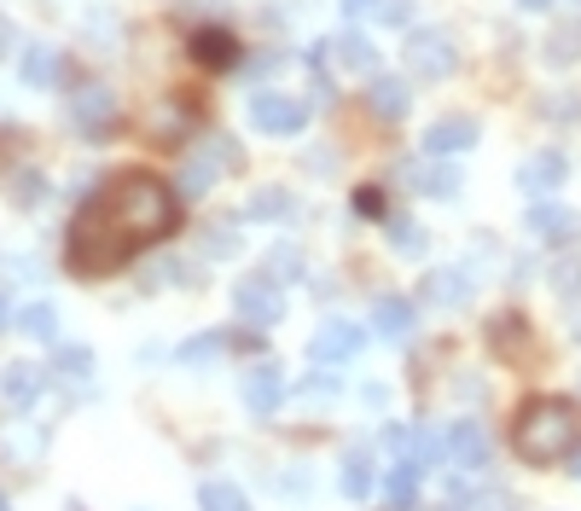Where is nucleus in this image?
<instances>
[{
	"label": "nucleus",
	"mask_w": 581,
	"mask_h": 511,
	"mask_svg": "<svg viewBox=\"0 0 581 511\" xmlns=\"http://www.w3.org/2000/svg\"><path fill=\"white\" fill-rule=\"evenodd\" d=\"M41 198V174H18V203H36Z\"/></svg>",
	"instance_id": "58836bf2"
},
{
	"label": "nucleus",
	"mask_w": 581,
	"mask_h": 511,
	"mask_svg": "<svg viewBox=\"0 0 581 511\" xmlns=\"http://www.w3.org/2000/svg\"><path fill=\"white\" fill-rule=\"evenodd\" d=\"M0 511H7V494H0Z\"/></svg>",
	"instance_id": "c03bdc74"
},
{
	"label": "nucleus",
	"mask_w": 581,
	"mask_h": 511,
	"mask_svg": "<svg viewBox=\"0 0 581 511\" xmlns=\"http://www.w3.org/2000/svg\"><path fill=\"white\" fill-rule=\"evenodd\" d=\"M361 349H367V331L355 320H325L314 331V343H309V354H314L320 367H343V361H355Z\"/></svg>",
	"instance_id": "423d86ee"
},
{
	"label": "nucleus",
	"mask_w": 581,
	"mask_h": 511,
	"mask_svg": "<svg viewBox=\"0 0 581 511\" xmlns=\"http://www.w3.org/2000/svg\"><path fill=\"white\" fill-rule=\"evenodd\" d=\"M198 511H250V500H244V489L239 482H204V489H198Z\"/></svg>",
	"instance_id": "b1692460"
},
{
	"label": "nucleus",
	"mask_w": 581,
	"mask_h": 511,
	"mask_svg": "<svg viewBox=\"0 0 581 511\" xmlns=\"http://www.w3.org/2000/svg\"><path fill=\"white\" fill-rule=\"evenodd\" d=\"M273 273H302V250H291V244H280V250H273Z\"/></svg>",
	"instance_id": "4c0bfd02"
},
{
	"label": "nucleus",
	"mask_w": 581,
	"mask_h": 511,
	"mask_svg": "<svg viewBox=\"0 0 581 511\" xmlns=\"http://www.w3.org/2000/svg\"><path fill=\"white\" fill-rule=\"evenodd\" d=\"M181 128H187V93H174V106L158 117V134L163 140H181Z\"/></svg>",
	"instance_id": "f704fd0d"
},
{
	"label": "nucleus",
	"mask_w": 581,
	"mask_h": 511,
	"mask_svg": "<svg viewBox=\"0 0 581 511\" xmlns=\"http://www.w3.org/2000/svg\"><path fill=\"white\" fill-rule=\"evenodd\" d=\"M18 70H23V82H30V88H53L59 82V53H53V47H30Z\"/></svg>",
	"instance_id": "a878e982"
},
{
	"label": "nucleus",
	"mask_w": 581,
	"mask_h": 511,
	"mask_svg": "<svg viewBox=\"0 0 581 511\" xmlns=\"http://www.w3.org/2000/svg\"><path fill=\"white\" fill-rule=\"evenodd\" d=\"M570 477H581V448L570 453Z\"/></svg>",
	"instance_id": "37998d69"
},
{
	"label": "nucleus",
	"mask_w": 581,
	"mask_h": 511,
	"mask_svg": "<svg viewBox=\"0 0 581 511\" xmlns=\"http://www.w3.org/2000/svg\"><path fill=\"white\" fill-rule=\"evenodd\" d=\"M575 47H581V23H570V30H559V36L547 41V59H552V64H570Z\"/></svg>",
	"instance_id": "7c9ffc66"
},
{
	"label": "nucleus",
	"mask_w": 581,
	"mask_h": 511,
	"mask_svg": "<svg viewBox=\"0 0 581 511\" xmlns=\"http://www.w3.org/2000/svg\"><path fill=\"white\" fill-rule=\"evenodd\" d=\"M518 7H523V12H541V7H552V0H518Z\"/></svg>",
	"instance_id": "79ce46f5"
},
{
	"label": "nucleus",
	"mask_w": 581,
	"mask_h": 511,
	"mask_svg": "<svg viewBox=\"0 0 581 511\" xmlns=\"http://www.w3.org/2000/svg\"><path fill=\"white\" fill-rule=\"evenodd\" d=\"M489 354H500V361H523L529 354V320L523 314H494L489 320Z\"/></svg>",
	"instance_id": "ddd939ff"
},
{
	"label": "nucleus",
	"mask_w": 581,
	"mask_h": 511,
	"mask_svg": "<svg viewBox=\"0 0 581 511\" xmlns=\"http://www.w3.org/2000/svg\"><path fill=\"white\" fill-rule=\"evenodd\" d=\"M372 331L390 343H408L413 338V302L408 297H378L372 302Z\"/></svg>",
	"instance_id": "2eb2a0df"
},
{
	"label": "nucleus",
	"mask_w": 581,
	"mask_h": 511,
	"mask_svg": "<svg viewBox=\"0 0 581 511\" xmlns=\"http://www.w3.org/2000/svg\"><path fill=\"white\" fill-rule=\"evenodd\" d=\"M367 106H372V117H384V122H401L408 117V82H395V76H372V88H367Z\"/></svg>",
	"instance_id": "dca6fc26"
},
{
	"label": "nucleus",
	"mask_w": 581,
	"mask_h": 511,
	"mask_svg": "<svg viewBox=\"0 0 581 511\" xmlns=\"http://www.w3.org/2000/svg\"><path fill=\"white\" fill-rule=\"evenodd\" d=\"M465 297H471V285H465V273H453V268H437L424 279V302H437V309H460Z\"/></svg>",
	"instance_id": "4be33fe9"
},
{
	"label": "nucleus",
	"mask_w": 581,
	"mask_h": 511,
	"mask_svg": "<svg viewBox=\"0 0 581 511\" xmlns=\"http://www.w3.org/2000/svg\"><path fill=\"white\" fill-rule=\"evenodd\" d=\"M286 216H291V192L286 187H262L244 203V221H286Z\"/></svg>",
	"instance_id": "393cba45"
},
{
	"label": "nucleus",
	"mask_w": 581,
	"mask_h": 511,
	"mask_svg": "<svg viewBox=\"0 0 581 511\" xmlns=\"http://www.w3.org/2000/svg\"><path fill=\"white\" fill-rule=\"evenodd\" d=\"M221 163H233V158H227V151H216V158H187V169H181V192H210V181H216V169Z\"/></svg>",
	"instance_id": "cd10ccee"
},
{
	"label": "nucleus",
	"mask_w": 581,
	"mask_h": 511,
	"mask_svg": "<svg viewBox=\"0 0 581 511\" xmlns=\"http://www.w3.org/2000/svg\"><path fill=\"white\" fill-rule=\"evenodd\" d=\"M70 511H82V505H70Z\"/></svg>",
	"instance_id": "a18cd8bd"
},
{
	"label": "nucleus",
	"mask_w": 581,
	"mask_h": 511,
	"mask_svg": "<svg viewBox=\"0 0 581 511\" xmlns=\"http://www.w3.org/2000/svg\"><path fill=\"white\" fill-rule=\"evenodd\" d=\"M552 291H559V297H581V262H575V255L552 268Z\"/></svg>",
	"instance_id": "72a5a7b5"
},
{
	"label": "nucleus",
	"mask_w": 581,
	"mask_h": 511,
	"mask_svg": "<svg viewBox=\"0 0 581 511\" xmlns=\"http://www.w3.org/2000/svg\"><path fill=\"white\" fill-rule=\"evenodd\" d=\"M338 7H343L349 18H361V12H378V0H338Z\"/></svg>",
	"instance_id": "ea45409f"
},
{
	"label": "nucleus",
	"mask_w": 581,
	"mask_h": 511,
	"mask_svg": "<svg viewBox=\"0 0 581 511\" xmlns=\"http://www.w3.org/2000/svg\"><path fill=\"white\" fill-rule=\"evenodd\" d=\"M378 18L384 23H413V0H378Z\"/></svg>",
	"instance_id": "c9c22d12"
},
{
	"label": "nucleus",
	"mask_w": 581,
	"mask_h": 511,
	"mask_svg": "<svg viewBox=\"0 0 581 511\" xmlns=\"http://www.w3.org/2000/svg\"><path fill=\"white\" fill-rule=\"evenodd\" d=\"M413 459L419 465H442V459H453L448 437H437V430H413Z\"/></svg>",
	"instance_id": "c85d7f7f"
},
{
	"label": "nucleus",
	"mask_w": 581,
	"mask_h": 511,
	"mask_svg": "<svg viewBox=\"0 0 581 511\" xmlns=\"http://www.w3.org/2000/svg\"><path fill=\"white\" fill-rule=\"evenodd\" d=\"M442 511H453V505H442Z\"/></svg>",
	"instance_id": "49530a36"
},
{
	"label": "nucleus",
	"mask_w": 581,
	"mask_h": 511,
	"mask_svg": "<svg viewBox=\"0 0 581 511\" xmlns=\"http://www.w3.org/2000/svg\"><path fill=\"white\" fill-rule=\"evenodd\" d=\"M523 227H529V239H541V244H570L575 233H581V216L575 210H564V203H529V216H523Z\"/></svg>",
	"instance_id": "1a4fd4ad"
},
{
	"label": "nucleus",
	"mask_w": 581,
	"mask_h": 511,
	"mask_svg": "<svg viewBox=\"0 0 581 511\" xmlns=\"http://www.w3.org/2000/svg\"><path fill=\"white\" fill-rule=\"evenodd\" d=\"M575 338H581V331H575Z\"/></svg>",
	"instance_id": "de8ad7c7"
},
{
	"label": "nucleus",
	"mask_w": 581,
	"mask_h": 511,
	"mask_svg": "<svg viewBox=\"0 0 581 511\" xmlns=\"http://www.w3.org/2000/svg\"><path fill=\"white\" fill-rule=\"evenodd\" d=\"M401 181H413L424 198H460V169H453V163H442V158H424V163H408V169H401Z\"/></svg>",
	"instance_id": "9b49d317"
},
{
	"label": "nucleus",
	"mask_w": 581,
	"mask_h": 511,
	"mask_svg": "<svg viewBox=\"0 0 581 511\" xmlns=\"http://www.w3.org/2000/svg\"><path fill=\"white\" fill-rule=\"evenodd\" d=\"M239 390H244V407L250 413H280V401H286V372L273 367V361H257L244 378H239Z\"/></svg>",
	"instance_id": "6e6552de"
},
{
	"label": "nucleus",
	"mask_w": 581,
	"mask_h": 511,
	"mask_svg": "<svg viewBox=\"0 0 581 511\" xmlns=\"http://www.w3.org/2000/svg\"><path fill=\"white\" fill-rule=\"evenodd\" d=\"M12 320H18V314H12V309H7V297H0V331H7V325H12Z\"/></svg>",
	"instance_id": "a19ab883"
},
{
	"label": "nucleus",
	"mask_w": 581,
	"mask_h": 511,
	"mask_svg": "<svg viewBox=\"0 0 581 511\" xmlns=\"http://www.w3.org/2000/svg\"><path fill=\"white\" fill-rule=\"evenodd\" d=\"M453 64H460V53H453V41L442 30H413L408 36V70L424 76V82H442V76H453Z\"/></svg>",
	"instance_id": "39448f33"
},
{
	"label": "nucleus",
	"mask_w": 581,
	"mask_h": 511,
	"mask_svg": "<svg viewBox=\"0 0 581 511\" xmlns=\"http://www.w3.org/2000/svg\"><path fill=\"white\" fill-rule=\"evenodd\" d=\"M0 395H7L12 407H30V401L41 395V372H36L30 361H12L7 372H0Z\"/></svg>",
	"instance_id": "412c9836"
},
{
	"label": "nucleus",
	"mask_w": 581,
	"mask_h": 511,
	"mask_svg": "<svg viewBox=\"0 0 581 511\" xmlns=\"http://www.w3.org/2000/svg\"><path fill=\"white\" fill-rule=\"evenodd\" d=\"M250 122H257L262 134H302V128H309V99H297V93H257V99H250Z\"/></svg>",
	"instance_id": "20e7f679"
},
{
	"label": "nucleus",
	"mask_w": 581,
	"mask_h": 511,
	"mask_svg": "<svg viewBox=\"0 0 581 511\" xmlns=\"http://www.w3.org/2000/svg\"><path fill=\"white\" fill-rule=\"evenodd\" d=\"M325 53H332L343 70H361V76H367V70H378V47H372L361 30H343L338 41H325Z\"/></svg>",
	"instance_id": "a211bd4d"
},
{
	"label": "nucleus",
	"mask_w": 581,
	"mask_h": 511,
	"mask_svg": "<svg viewBox=\"0 0 581 511\" xmlns=\"http://www.w3.org/2000/svg\"><path fill=\"white\" fill-rule=\"evenodd\" d=\"M221 349H227V338H221V331H210V338H192V343H181V361H216Z\"/></svg>",
	"instance_id": "473e14b6"
},
{
	"label": "nucleus",
	"mask_w": 581,
	"mask_h": 511,
	"mask_svg": "<svg viewBox=\"0 0 581 511\" xmlns=\"http://www.w3.org/2000/svg\"><path fill=\"white\" fill-rule=\"evenodd\" d=\"M564 174H570V163L559 158V151H535V158H523L518 187H523L529 198H541V192H559V187H564Z\"/></svg>",
	"instance_id": "f8f14e48"
},
{
	"label": "nucleus",
	"mask_w": 581,
	"mask_h": 511,
	"mask_svg": "<svg viewBox=\"0 0 581 511\" xmlns=\"http://www.w3.org/2000/svg\"><path fill=\"white\" fill-rule=\"evenodd\" d=\"M448 453L460 459L465 471H483V465H489V453H494V442H489V430H483V424H471V419H465V424H453V430H448Z\"/></svg>",
	"instance_id": "4468645a"
},
{
	"label": "nucleus",
	"mask_w": 581,
	"mask_h": 511,
	"mask_svg": "<svg viewBox=\"0 0 581 511\" xmlns=\"http://www.w3.org/2000/svg\"><path fill=\"white\" fill-rule=\"evenodd\" d=\"M419 459H395V465L384 471V500L395 505V511H408L413 500H419Z\"/></svg>",
	"instance_id": "6ab92c4d"
},
{
	"label": "nucleus",
	"mask_w": 581,
	"mask_h": 511,
	"mask_svg": "<svg viewBox=\"0 0 581 511\" xmlns=\"http://www.w3.org/2000/svg\"><path fill=\"white\" fill-rule=\"evenodd\" d=\"M23 338H36V343H53L59 338V314L47 309V302H30V309H18V320H12Z\"/></svg>",
	"instance_id": "5701e85b"
},
{
	"label": "nucleus",
	"mask_w": 581,
	"mask_h": 511,
	"mask_svg": "<svg viewBox=\"0 0 581 511\" xmlns=\"http://www.w3.org/2000/svg\"><path fill=\"white\" fill-rule=\"evenodd\" d=\"M233 314L244 325H280L286 320V291L273 273H244L233 285Z\"/></svg>",
	"instance_id": "7ed1b4c3"
},
{
	"label": "nucleus",
	"mask_w": 581,
	"mask_h": 511,
	"mask_svg": "<svg viewBox=\"0 0 581 511\" xmlns=\"http://www.w3.org/2000/svg\"><path fill=\"white\" fill-rule=\"evenodd\" d=\"M204 250H210V255H233V250H239L233 221H210V227H204Z\"/></svg>",
	"instance_id": "2f4dec72"
},
{
	"label": "nucleus",
	"mask_w": 581,
	"mask_h": 511,
	"mask_svg": "<svg viewBox=\"0 0 581 511\" xmlns=\"http://www.w3.org/2000/svg\"><path fill=\"white\" fill-rule=\"evenodd\" d=\"M70 117H76V128H82L88 140H106L117 128V117H122V106H117L111 88H82L70 99Z\"/></svg>",
	"instance_id": "0eeeda50"
},
{
	"label": "nucleus",
	"mask_w": 581,
	"mask_h": 511,
	"mask_svg": "<svg viewBox=\"0 0 581 511\" xmlns=\"http://www.w3.org/2000/svg\"><path fill=\"white\" fill-rule=\"evenodd\" d=\"M192 59L204 64V70H233L239 64V41L227 36V30H198L192 36Z\"/></svg>",
	"instance_id": "f3484780"
},
{
	"label": "nucleus",
	"mask_w": 581,
	"mask_h": 511,
	"mask_svg": "<svg viewBox=\"0 0 581 511\" xmlns=\"http://www.w3.org/2000/svg\"><path fill=\"white\" fill-rule=\"evenodd\" d=\"M355 210L378 221V216H384V192H378V187H361V192H355Z\"/></svg>",
	"instance_id": "e433bc0d"
},
{
	"label": "nucleus",
	"mask_w": 581,
	"mask_h": 511,
	"mask_svg": "<svg viewBox=\"0 0 581 511\" xmlns=\"http://www.w3.org/2000/svg\"><path fill=\"white\" fill-rule=\"evenodd\" d=\"M174 227H181V198L151 169H117L111 181L70 216L64 268L76 279H106L117 268H129L146 244L169 239Z\"/></svg>",
	"instance_id": "f257e3e1"
},
{
	"label": "nucleus",
	"mask_w": 581,
	"mask_h": 511,
	"mask_svg": "<svg viewBox=\"0 0 581 511\" xmlns=\"http://www.w3.org/2000/svg\"><path fill=\"white\" fill-rule=\"evenodd\" d=\"M512 448L523 465H564L581 448V407L570 395H529L512 419Z\"/></svg>",
	"instance_id": "f03ea898"
},
{
	"label": "nucleus",
	"mask_w": 581,
	"mask_h": 511,
	"mask_svg": "<svg viewBox=\"0 0 581 511\" xmlns=\"http://www.w3.org/2000/svg\"><path fill=\"white\" fill-rule=\"evenodd\" d=\"M53 378H64V383H76V390H82V383L93 378V354L76 349V343H64V349L53 354Z\"/></svg>",
	"instance_id": "bb28decb"
},
{
	"label": "nucleus",
	"mask_w": 581,
	"mask_h": 511,
	"mask_svg": "<svg viewBox=\"0 0 581 511\" xmlns=\"http://www.w3.org/2000/svg\"><path fill=\"white\" fill-rule=\"evenodd\" d=\"M471 146H477V117H437L424 128V151L431 158H460Z\"/></svg>",
	"instance_id": "9d476101"
},
{
	"label": "nucleus",
	"mask_w": 581,
	"mask_h": 511,
	"mask_svg": "<svg viewBox=\"0 0 581 511\" xmlns=\"http://www.w3.org/2000/svg\"><path fill=\"white\" fill-rule=\"evenodd\" d=\"M390 244H395L401 255H419V250H424V233H419V227H413V221H401V216H390Z\"/></svg>",
	"instance_id": "c756f323"
},
{
	"label": "nucleus",
	"mask_w": 581,
	"mask_h": 511,
	"mask_svg": "<svg viewBox=\"0 0 581 511\" xmlns=\"http://www.w3.org/2000/svg\"><path fill=\"white\" fill-rule=\"evenodd\" d=\"M338 489H343L349 500H367V494H372V453H367V448H349V453H343Z\"/></svg>",
	"instance_id": "aec40b11"
}]
</instances>
